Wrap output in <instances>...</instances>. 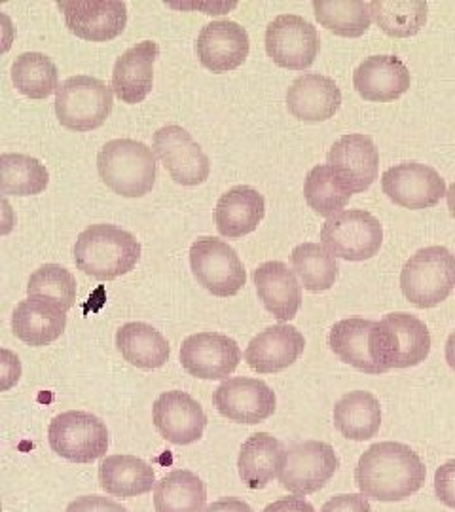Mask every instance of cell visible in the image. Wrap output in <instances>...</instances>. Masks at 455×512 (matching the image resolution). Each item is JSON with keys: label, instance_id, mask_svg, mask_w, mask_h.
Masks as SVG:
<instances>
[{"label": "cell", "instance_id": "6da1fadb", "mask_svg": "<svg viewBox=\"0 0 455 512\" xmlns=\"http://www.w3.org/2000/svg\"><path fill=\"white\" fill-rule=\"evenodd\" d=\"M427 476L423 461L402 442L372 444L359 458L355 482L368 499L393 503L408 499L421 490Z\"/></svg>", "mask_w": 455, "mask_h": 512}, {"label": "cell", "instance_id": "7a4b0ae2", "mask_svg": "<svg viewBox=\"0 0 455 512\" xmlns=\"http://www.w3.org/2000/svg\"><path fill=\"white\" fill-rule=\"evenodd\" d=\"M141 243L116 224H91L74 243L76 268L97 281L129 274L141 260Z\"/></svg>", "mask_w": 455, "mask_h": 512}, {"label": "cell", "instance_id": "3957f363", "mask_svg": "<svg viewBox=\"0 0 455 512\" xmlns=\"http://www.w3.org/2000/svg\"><path fill=\"white\" fill-rule=\"evenodd\" d=\"M368 346L372 361L385 374L393 368L421 365L431 353V332L416 315L395 311L374 323Z\"/></svg>", "mask_w": 455, "mask_h": 512}, {"label": "cell", "instance_id": "277c9868", "mask_svg": "<svg viewBox=\"0 0 455 512\" xmlns=\"http://www.w3.org/2000/svg\"><path fill=\"white\" fill-rule=\"evenodd\" d=\"M97 171L101 181L122 198H143L158 179L152 148L133 139H114L101 148Z\"/></svg>", "mask_w": 455, "mask_h": 512}, {"label": "cell", "instance_id": "5b68a950", "mask_svg": "<svg viewBox=\"0 0 455 512\" xmlns=\"http://www.w3.org/2000/svg\"><path fill=\"white\" fill-rule=\"evenodd\" d=\"M455 289V255L444 245L423 247L401 270V291L419 310L437 308Z\"/></svg>", "mask_w": 455, "mask_h": 512}, {"label": "cell", "instance_id": "8992f818", "mask_svg": "<svg viewBox=\"0 0 455 512\" xmlns=\"http://www.w3.org/2000/svg\"><path fill=\"white\" fill-rule=\"evenodd\" d=\"M114 107V92L103 80L76 74L59 84L55 114L63 128L86 133L101 128Z\"/></svg>", "mask_w": 455, "mask_h": 512}, {"label": "cell", "instance_id": "52a82bcc", "mask_svg": "<svg viewBox=\"0 0 455 512\" xmlns=\"http://www.w3.org/2000/svg\"><path fill=\"white\" fill-rule=\"evenodd\" d=\"M321 243L330 255L347 262L370 260L382 249V222L363 209H344L323 224Z\"/></svg>", "mask_w": 455, "mask_h": 512}, {"label": "cell", "instance_id": "ba28073f", "mask_svg": "<svg viewBox=\"0 0 455 512\" xmlns=\"http://www.w3.org/2000/svg\"><path fill=\"white\" fill-rule=\"evenodd\" d=\"M48 442L59 458L71 463H93L109 452L107 423L82 410L55 416L48 429Z\"/></svg>", "mask_w": 455, "mask_h": 512}, {"label": "cell", "instance_id": "9c48e42d", "mask_svg": "<svg viewBox=\"0 0 455 512\" xmlns=\"http://www.w3.org/2000/svg\"><path fill=\"white\" fill-rule=\"evenodd\" d=\"M190 268L201 287L219 298L236 296L247 283L236 249L222 239H196L190 247Z\"/></svg>", "mask_w": 455, "mask_h": 512}, {"label": "cell", "instance_id": "30bf717a", "mask_svg": "<svg viewBox=\"0 0 455 512\" xmlns=\"http://www.w3.org/2000/svg\"><path fill=\"white\" fill-rule=\"evenodd\" d=\"M266 52L281 69L306 71L321 52L317 27L302 16H277L266 29Z\"/></svg>", "mask_w": 455, "mask_h": 512}, {"label": "cell", "instance_id": "8fae6325", "mask_svg": "<svg viewBox=\"0 0 455 512\" xmlns=\"http://www.w3.org/2000/svg\"><path fill=\"white\" fill-rule=\"evenodd\" d=\"M383 194L402 209L423 211L440 203L448 194L446 181L435 167L419 162H402L382 175Z\"/></svg>", "mask_w": 455, "mask_h": 512}, {"label": "cell", "instance_id": "7c38bea8", "mask_svg": "<svg viewBox=\"0 0 455 512\" xmlns=\"http://www.w3.org/2000/svg\"><path fill=\"white\" fill-rule=\"evenodd\" d=\"M338 467L340 459L330 444L323 440H306L287 452L279 482L291 494H315L327 486Z\"/></svg>", "mask_w": 455, "mask_h": 512}, {"label": "cell", "instance_id": "4fadbf2b", "mask_svg": "<svg viewBox=\"0 0 455 512\" xmlns=\"http://www.w3.org/2000/svg\"><path fill=\"white\" fill-rule=\"evenodd\" d=\"M152 150L175 183L200 186L209 179L211 162L207 154L181 126L158 129L152 139Z\"/></svg>", "mask_w": 455, "mask_h": 512}, {"label": "cell", "instance_id": "5bb4252c", "mask_svg": "<svg viewBox=\"0 0 455 512\" xmlns=\"http://www.w3.org/2000/svg\"><path fill=\"white\" fill-rule=\"evenodd\" d=\"M327 164L342 188L353 196L376 183L380 152L368 135L347 133L328 150Z\"/></svg>", "mask_w": 455, "mask_h": 512}, {"label": "cell", "instance_id": "9a60e30c", "mask_svg": "<svg viewBox=\"0 0 455 512\" xmlns=\"http://www.w3.org/2000/svg\"><path fill=\"white\" fill-rule=\"evenodd\" d=\"M239 361L241 349L226 334L198 332L182 342V368L198 380H224L236 372Z\"/></svg>", "mask_w": 455, "mask_h": 512}, {"label": "cell", "instance_id": "2e32d148", "mask_svg": "<svg viewBox=\"0 0 455 512\" xmlns=\"http://www.w3.org/2000/svg\"><path fill=\"white\" fill-rule=\"evenodd\" d=\"M213 403L220 416L245 425L262 423L277 410L275 391L258 378H228L215 389Z\"/></svg>", "mask_w": 455, "mask_h": 512}, {"label": "cell", "instance_id": "e0dca14e", "mask_svg": "<svg viewBox=\"0 0 455 512\" xmlns=\"http://www.w3.org/2000/svg\"><path fill=\"white\" fill-rule=\"evenodd\" d=\"M69 31L88 42H110L128 25V6L120 0H73L59 2Z\"/></svg>", "mask_w": 455, "mask_h": 512}, {"label": "cell", "instance_id": "ac0fdd59", "mask_svg": "<svg viewBox=\"0 0 455 512\" xmlns=\"http://www.w3.org/2000/svg\"><path fill=\"white\" fill-rule=\"evenodd\" d=\"M249 50L251 38L247 29L230 19L207 23L196 40L201 65L215 74L239 69L247 61Z\"/></svg>", "mask_w": 455, "mask_h": 512}, {"label": "cell", "instance_id": "d6986e66", "mask_svg": "<svg viewBox=\"0 0 455 512\" xmlns=\"http://www.w3.org/2000/svg\"><path fill=\"white\" fill-rule=\"evenodd\" d=\"M152 421L162 439L188 446L203 437L207 416L201 404L184 391H165L152 406Z\"/></svg>", "mask_w": 455, "mask_h": 512}, {"label": "cell", "instance_id": "ffe728a7", "mask_svg": "<svg viewBox=\"0 0 455 512\" xmlns=\"http://www.w3.org/2000/svg\"><path fill=\"white\" fill-rule=\"evenodd\" d=\"M410 84L412 74L397 55H370L353 73L355 90L370 103H393Z\"/></svg>", "mask_w": 455, "mask_h": 512}, {"label": "cell", "instance_id": "44dd1931", "mask_svg": "<svg viewBox=\"0 0 455 512\" xmlns=\"http://www.w3.org/2000/svg\"><path fill=\"white\" fill-rule=\"evenodd\" d=\"M160 57V46L143 40L120 55L112 69V92L126 105H139L154 88V63Z\"/></svg>", "mask_w": 455, "mask_h": 512}, {"label": "cell", "instance_id": "7402d4cb", "mask_svg": "<svg viewBox=\"0 0 455 512\" xmlns=\"http://www.w3.org/2000/svg\"><path fill=\"white\" fill-rule=\"evenodd\" d=\"M306 349V338L292 325H273L249 342L245 361L258 374H277L294 365Z\"/></svg>", "mask_w": 455, "mask_h": 512}, {"label": "cell", "instance_id": "603a6c76", "mask_svg": "<svg viewBox=\"0 0 455 512\" xmlns=\"http://www.w3.org/2000/svg\"><path fill=\"white\" fill-rule=\"evenodd\" d=\"M342 107L338 84L325 74L306 73L298 76L287 92V109L306 124H319L334 118Z\"/></svg>", "mask_w": 455, "mask_h": 512}, {"label": "cell", "instance_id": "cb8c5ba5", "mask_svg": "<svg viewBox=\"0 0 455 512\" xmlns=\"http://www.w3.org/2000/svg\"><path fill=\"white\" fill-rule=\"evenodd\" d=\"M256 294L264 308L281 323H289L302 306V285L283 262H264L253 274Z\"/></svg>", "mask_w": 455, "mask_h": 512}, {"label": "cell", "instance_id": "d4e9b609", "mask_svg": "<svg viewBox=\"0 0 455 512\" xmlns=\"http://www.w3.org/2000/svg\"><path fill=\"white\" fill-rule=\"evenodd\" d=\"M67 327V311L54 302L38 296L21 300L12 315V330L21 342L31 348H42L63 336Z\"/></svg>", "mask_w": 455, "mask_h": 512}, {"label": "cell", "instance_id": "484cf974", "mask_svg": "<svg viewBox=\"0 0 455 512\" xmlns=\"http://www.w3.org/2000/svg\"><path fill=\"white\" fill-rule=\"evenodd\" d=\"M266 215V200L253 186H234L220 196L215 222L220 236L239 239L253 234Z\"/></svg>", "mask_w": 455, "mask_h": 512}, {"label": "cell", "instance_id": "4316f807", "mask_svg": "<svg viewBox=\"0 0 455 512\" xmlns=\"http://www.w3.org/2000/svg\"><path fill=\"white\" fill-rule=\"evenodd\" d=\"M287 450L281 440L270 433H256L243 442L237 458V469L243 484L251 490L266 488L281 475Z\"/></svg>", "mask_w": 455, "mask_h": 512}, {"label": "cell", "instance_id": "83f0119b", "mask_svg": "<svg viewBox=\"0 0 455 512\" xmlns=\"http://www.w3.org/2000/svg\"><path fill=\"white\" fill-rule=\"evenodd\" d=\"M99 484L112 495L131 499L145 495L156 488L154 469L137 456H109L99 465Z\"/></svg>", "mask_w": 455, "mask_h": 512}, {"label": "cell", "instance_id": "f1b7e54d", "mask_svg": "<svg viewBox=\"0 0 455 512\" xmlns=\"http://www.w3.org/2000/svg\"><path fill=\"white\" fill-rule=\"evenodd\" d=\"M334 427L342 437L363 442L382 427V406L370 391H349L334 406Z\"/></svg>", "mask_w": 455, "mask_h": 512}, {"label": "cell", "instance_id": "f546056e", "mask_svg": "<svg viewBox=\"0 0 455 512\" xmlns=\"http://www.w3.org/2000/svg\"><path fill=\"white\" fill-rule=\"evenodd\" d=\"M116 348L129 365L154 370L169 361L171 348L164 334L148 323L133 321L116 332Z\"/></svg>", "mask_w": 455, "mask_h": 512}, {"label": "cell", "instance_id": "4dcf8cb0", "mask_svg": "<svg viewBox=\"0 0 455 512\" xmlns=\"http://www.w3.org/2000/svg\"><path fill=\"white\" fill-rule=\"evenodd\" d=\"M376 321L370 319H342L338 321L328 334V346L334 351V355L344 361L346 365L361 370L364 374H382L380 368L370 357V330Z\"/></svg>", "mask_w": 455, "mask_h": 512}, {"label": "cell", "instance_id": "1f68e13d", "mask_svg": "<svg viewBox=\"0 0 455 512\" xmlns=\"http://www.w3.org/2000/svg\"><path fill=\"white\" fill-rule=\"evenodd\" d=\"M205 501V482L192 471H171L154 488L156 512H203Z\"/></svg>", "mask_w": 455, "mask_h": 512}, {"label": "cell", "instance_id": "d6a6232c", "mask_svg": "<svg viewBox=\"0 0 455 512\" xmlns=\"http://www.w3.org/2000/svg\"><path fill=\"white\" fill-rule=\"evenodd\" d=\"M292 272L310 293H325L334 287L340 275L336 256L319 243H300L292 249Z\"/></svg>", "mask_w": 455, "mask_h": 512}, {"label": "cell", "instance_id": "836d02e7", "mask_svg": "<svg viewBox=\"0 0 455 512\" xmlns=\"http://www.w3.org/2000/svg\"><path fill=\"white\" fill-rule=\"evenodd\" d=\"M370 12L387 37H416L429 19L425 0H372Z\"/></svg>", "mask_w": 455, "mask_h": 512}, {"label": "cell", "instance_id": "e575fe53", "mask_svg": "<svg viewBox=\"0 0 455 512\" xmlns=\"http://www.w3.org/2000/svg\"><path fill=\"white\" fill-rule=\"evenodd\" d=\"M313 14L321 27L338 37H363L372 25L370 2L364 0H315Z\"/></svg>", "mask_w": 455, "mask_h": 512}, {"label": "cell", "instance_id": "d590c367", "mask_svg": "<svg viewBox=\"0 0 455 512\" xmlns=\"http://www.w3.org/2000/svg\"><path fill=\"white\" fill-rule=\"evenodd\" d=\"M12 82L21 95L40 101L57 92L59 71L48 55L25 52L12 65Z\"/></svg>", "mask_w": 455, "mask_h": 512}, {"label": "cell", "instance_id": "8d00e7d4", "mask_svg": "<svg viewBox=\"0 0 455 512\" xmlns=\"http://www.w3.org/2000/svg\"><path fill=\"white\" fill-rule=\"evenodd\" d=\"M0 169L4 196H37L50 184V173L46 165L27 154H2Z\"/></svg>", "mask_w": 455, "mask_h": 512}, {"label": "cell", "instance_id": "74e56055", "mask_svg": "<svg viewBox=\"0 0 455 512\" xmlns=\"http://www.w3.org/2000/svg\"><path fill=\"white\" fill-rule=\"evenodd\" d=\"M304 198L319 217L330 219L344 211L351 200V194L338 183L330 165L323 164L315 165L308 173L304 183Z\"/></svg>", "mask_w": 455, "mask_h": 512}, {"label": "cell", "instance_id": "f35d334b", "mask_svg": "<svg viewBox=\"0 0 455 512\" xmlns=\"http://www.w3.org/2000/svg\"><path fill=\"white\" fill-rule=\"evenodd\" d=\"M27 294L46 298L59 308L69 311L76 302V279L67 268L59 264H44L29 277Z\"/></svg>", "mask_w": 455, "mask_h": 512}, {"label": "cell", "instance_id": "ab89813d", "mask_svg": "<svg viewBox=\"0 0 455 512\" xmlns=\"http://www.w3.org/2000/svg\"><path fill=\"white\" fill-rule=\"evenodd\" d=\"M435 492L440 503L455 509V459H450L438 467L435 475Z\"/></svg>", "mask_w": 455, "mask_h": 512}, {"label": "cell", "instance_id": "60d3db41", "mask_svg": "<svg viewBox=\"0 0 455 512\" xmlns=\"http://www.w3.org/2000/svg\"><path fill=\"white\" fill-rule=\"evenodd\" d=\"M65 512H128V509L103 495H82L71 501Z\"/></svg>", "mask_w": 455, "mask_h": 512}, {"label": "cell", "instance_id": "b9f144b4", "mask_svg": "<svg viewBox=\"0 0 455 512\" xmlns=\"http://www.w3.org/2000/svg\"><path fill=\"white\" fill-rule=\"evenodd\" d=\"M321 512H372V507L363 494H340L328 499Z\"/></svg>", "mask_w": 455, "mask_h": 512}, {"label": "cell", "instance_id": "7bdbcfd3", "mask_svg": "<svg viewBox=\"0 0 455 512\" xmlns=\"http://www.w3.org/2000/svg\"><path fill=\"white\" fill-rule=\"evenodd\" d=\"M2 391H8L10 387L18 384L21 376V365L19 359L8 349H2Z\"/></svg>", "mask_w": 455, "mask_h": 512}, {"label": "cell", "instance_id": "ee69618b", "mask_svg": "<svg viewBox=\"0 0 455 512\" xmlns=\"http://www.w3.org/2000/svg\"><path fill=\"white\" fill-rule=\"evenodd\" d=\"M262 512H315L310 501L304 497H283L270 503Z\"/></svg>", "mask_w": 455, "mask_h": 512}, {"label": "cell", "instance_id": "f6af8a7d", "mask_svg": "<svg viewBox=\"0 0 455 512\" xmlns=\"http://www.w3.org/2000/svg\"><path fill=\"white\" fill-rule=\"evenodd\" d=\"M203 512H253V509L237 497H224L215 503H211Z\"/></svg>", "mask_w": 455, "mask_h": 512}, {"label": "cell", "instance_id": "bcb514c9", "mask_svg": "<svg viewBox=\"0 0 455 512\" xmlns=\"http://www.w3.org/2000/svg\"><path fill=\"white\" fill-rule=\"evenodd\" d=\"M444 355H446V363H448V366L455 372V330L448 336V340H446Z\"/></svg>", "mask_w": 455, "mask_h": 512}, {"label": "cell", "instance_id": "7dc6e473", "mask_svg": "<svg viewBox=\"0 0 455 512\" xmlns=\"http://www.w3.org/2000/svg\"><path fill=\"white\" fill-rule=\"evenodd\" d=\"M446 203H448V209H450V215L455 219V183L448 186V194H446Z\"/></svg>", "mask_w": 455, "mask_h": 512}]
</instances>
